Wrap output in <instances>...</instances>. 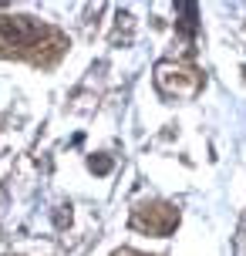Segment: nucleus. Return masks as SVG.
I'll use <instances>...</instances> for the list:
<instances>
[{"instance_id": "7ed1b4c3", "label": "nucleus", "mask_w": 246, "mask_h": 256, "mask_svg": "<svg viewBox=\"0 0 246 256\" xmlns=\"http://www.w3.org/2000/svg\"><path fill=\"white\" fill-rule=\"evenodd\" d=\"M179 10L186 14V20H182V30L192 38V34H196V4H179Z\"/></svg>"}, {"instance_id": "f257e3e1", "label": "nucleus", "mask_w": 246, "mask_h": 256, "mask_svg": "<svg viewBox=\"0 0 246 256\" xmlns=\"http://www.w3.org/2000/svg\"><path fill=\"white\" fill-rule=\"evenodd\" d=\"M68 40L51 24L34 17H0V58H24L34 64H54Z\"/></svg>"}, {"instance_id": "39448f33", "label": "nucleus", "mask_w": 246, "mask_h": 256, "mask_svg": "<svg viewBox=\"0 0 246 256\" xmlns=\"http://www.w3.org/2000/svg\"><path fill=\"white\" fill-rule=\"evenodd\" d=\"M115 256H142V253H132V250H122V253H115Z\"/></svg>"}, {"instance_id": "f03ea898", "label": "nucleus", "mask_w": 246, "mask_h": 256, "mask_svg": "<svg viewBox=\"0 0 246 256\" xmlns=\"http://www.w3.org/2000/svg\"><path fill=\"white\" fill-rule=\"evenodd\" d=\"M132 226L148 236H168L179 226V209L168 202H142L132 209Z\"/></svg>"}, {"instance_id": "20e7f679", "label": "nucleus", "mask_w": 246, "mask_h": 256, "mask_svg": "<svg viewBox=\"0 0 246 256\" xmlns=\"http://www.w3.org/2000/svg\"><path fill=\"white\" fill-rule=\"evenodd\" d=\"M91 168H94V172H108L112 162H108V158H91Z\"/></svg>"}]
</instances>
